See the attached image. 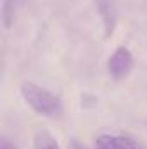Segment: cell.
I'll return each mask as SVG.
<instances>
[{"label": "cell", "mask_w": 147, "mask_h": 149, "mask_svg": "<svg viewBox=\"0 0 147 149\" xmlns=\"http://www.w3.org/2000/svg\"><path fill=\"white\" fill-rule=\"evenodd\" d=\"M21 95L23 99L26 101V104L42 116H57L61 113V104H59V99L49 92L47 88L40 87L33 81H24L21 83Z\"/></svg>", "instance_id": "cell-1"}, {"label": "cell", "mask_w": 147, "mask_h": 149, "mask_svg": "<svg viewBox=\"0 0 147 149\" xmlns=\"http://www.w3.org/2000/svg\"><path fill=\"white\" fill-rule=\"evenodd\" d=\"M133 70V56L126 47H118L107 61V71L116 81L125 80Z\"/></svg>", "instance_id": "cell-2"}, {"label": "cell", "mask_w": 147, "mask_h": 149, "mask_svg": "<svg viewBox=\"0 0 147 149\" xmlns=\"http://www.w3.org/2000/svg\"><path fill=\"white\" fill-rule=\"evenodd\" d=\"M95 149H137V146L130 137L102 134L95 137Z\"/></svg>", "instance_id": "cell-3"}, {"label": "cell", "mask_w": 147, "mask_h": 149, "mask_svg": "<svg viewBox=\"0 0 147 149\" xmlns=\"http://www.w3.org/2000/svg\"><path fill=\"white\" fill-rule=\"evenodd\" d=\"M97 9L99 14L102 17L104 23V37L109 38L114 31V24H116V10L111 0H97Z\"/></svg>", "instance_id": "cell-4"}, {"label": "cell", "mask_w": 147, "mask_h": 149, "mask_svg": "<svg viewBox=\"0 0 147 149\" xmlns=\"http://www.w3.org/2000/svg\"><path fill=\"white\" fill-rule=\"evenodd\" d=\"M33 149H61L57 139L45 128L38 130L33 137Z\"/></svg>", "instance_id": "cell-5"}, {"label": "cell", "mask_w": 147, "mask_h": 149, "mask_svg": "<svg viewBox=\"0 0 147 149\" xmlns=\"http://www.w3.org/2000/svg\"><path fill=\"white\" fill-rule=\"evenodd\" d=\"M14 21V5L10 3V0L3 2V24L5 28H10Z\"/></svg>", "instance_id": "cell-6"}, {"label": "cell", "mask_w": 147, "mask_h": 149, "mask_svg": "<svg viewBox=\"0 0 147 149\" xmlns=\"http://www.w3.org/2000/svg\"><path fill=\"white\" fill-rule=\"evenodd\" d=\"M0 149H19V148H17L16 144H12L5 135H2V137H0Z\"/></svg>", "instance_id": "cell-7"}, {"label": "cell", "mask_w": 147, "mask_h": 149, "mask_svg": "<svg viewBox=\"0 0 147 149\" xmlns=\"http://www.w3.org/2000/svg\"><path fill=\"white\" fill-rule=\"evenodd\" d=\"M68 149H88V148H87V146H83L80 141L71 139V141H69V144H68Z\"/></svg>", "instance_id": "cell-8"}]
</instances>
